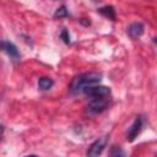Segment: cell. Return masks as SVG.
<instances>
[{"label":"cell","mask_w":157,"mask_h":157,"mask_svg":"<svg viewBox=\"0 0 157 157\" xmlns=\"http://www.w3.org/2000/svg\"><path fill=\"white\" fill-rule=\"evenodd\" d=\"M125 155V152L121 150V147H117V146H114L113 148H112V151H110V156H124Z\"/></svg>","instance_id":"obj_11"},{"label":"cell","mask_w":157,"mask_h":157,"mask_svg":"<svg viewBox=\"0 0 157 157\" xmlns=\"http://www.w3.org/2000/svg\"><path fill=\"white\" fill-rule=\"evenodd\" d=\"M60 37H61V39L66 43V44H69L70 43V34H69V32H67V29H63L61 31V33H60Z\"/></svg>","instance_id":"obj_12"},{"label":"cell","mask_w":157,"mask_h":157,"mask_svg":"<svg viewBox=\"0 0 157 157\" xmlns=\"http://www.w3.org/2000/svg\"><path fill=\"white\" fill-rule=\"evenodd\" d=\"M1 47H2L4 52H5L10 58H12V59H15V60L20 58V52H18L17 47H16L13 43L7 42V40H2V42H1Z\"/></svg>","instance_id":"obj_7"},{"label":"cell","mask_w":157,"mask_h":157,"mask_svg":"<svg viewBox=\"0 0 157 157\" xmlns=\"http://www.w3.org/2000/svg\"><path fill=\"white\" fill-rule=\"evenodd\" d=\"M144 31H145V27L141 22H134V23L129 25V27H128V33L132 39L140 38L144 34Z\"/></svg>","instance_id":"obj_6"},{"label":"cell","mask_w":157,"mask_h":157,"mask_svg":"<svg viewBox=\"0 0 157 157\" xmlns=\"http://www.w3.org/2000/svg\"><path fill=\"white\" fill-rule=\"evenodd\" d=\"M53 85H54V81L50 77H40L38 80V87L40 90H44V91L49 90V88L53 87Z\"/></svg>","instance_id":"obj_9"},{"label":"cell","mask_w":157,"mask_h":157,"mask_svg":"<svg viewBox=\"0 0 157 157\" xmlns=\"http://www.w3.org/2000/svg\"><path fill=\"white\" fill-rule=\"evenodd\" d=\"M66 16H69V12L66 10V6H64V5L60 6L54 13V17H56V18H63V17H66Z\"/></svg>","instance_id":"obj_10"},{"label":"cell","mask_w":157,"mask_h":157,"mask_svg":"<svg viewBox=\"0 0 157 157\" xmlns=\"http://www.w3.org/2000/svg\"><path fill=\"white\" fill-rule=\"evenodd\" d=\"M109 104V98L108 97H97V98H91V102L87 105V113L91 115L99 114L104 112L108 108Z\"/></svg>","instance_id":"obj_2"},{"label":"cell","mask_w":157,"mask_h":157,"mask_svg":"<svg viewBox=\"0 0 157 157\" xmlns=\"http://www.w3.org/2000/svg\"><path fill=\"white\" fill-rule=\"evenodd\" d=\"M102 80V74L101 72H96V71H90V72H83L77 75L71 85H70V91L74 94H78V93H83L86 88L93 86V85H98Z\"/></svg>","instance_id":"obj_1"},{"label":"cell","mask_w":157,"mask_h":157,"mask_svg":"<svg viewBox=\"0 0 157 157\" xmlns=\"http://www.w3.org/2000/svg\"><path fill=\"white\" fill-rule=\"evenodd\" d=\"M142 124H144V119L141 115H137L134 120V123L130 125V128L128 129V134H126V139L128 141H134L137 135L140 134L141 129H142Z\"/></svg>","instance_id":"obj_4"},{"label":"cell","mask_w":157,"mask_h":157,"mask_svg":"<svg viewBox=\"0 0 157 157\" xmlns=\"http://www.w3.org/2000/svg\"><path fill=\"white\" fill-rule=\"evenodd\" d=\"M153 42H155V43L157 44V37H155V38H153Z\"/></svg>","instance_id":"obj_13"},{"label":"cell","mask_w":157,"mask_h":157,"mask_svg":"<svg viewBox=\"0 0 157 157\" xmlns=\"http://www.w3.org/2000/svg\"><path fill=\"white\" fill-rule=\"evenodd\" d=\"M107 142H108V136H103L98 140H96L93 144H91L90 148L87 150V155L88 156H98L103 152L104 147L107 146Z\"/></svg>","instance_id":"obj_5"},{"label":"cell","mask_w":157,"mask_h":157,"mask_svg":"<svg viewBox=\"0 0 157 157\" xmlns=\"http://www.w3.org/2000/svg\"><path fill=\"white\" fill-rule=\"evenodd\" d=\"M83 94L88 96L90 98H97V97H109L110 94V90L109 87H105V86H101L99 83L98 85H93L88 88L85 90Z\"/></svg>","instance_id":"obj_3"},{"label":"cell","mask_w":157,"mask_h":157,"mask_svg":"<svg viewBox=\"0 0 157 157\" xmlns=\"http://www.w3.org/2000/svg\"><path fill=\"white\" fill-rule=\"evenodd\" d=\"M96 1H97V0H96Z\"/></svg>","instance_id":"obj_14"},{"label":"cell","mask_w":157,"mask_h":157,"mask_svg":"<svg viewBox=\"0 0 157 157\" xmlns=\"http://www.w3.org/2000/svg\"><path fill=\"white\" fill-rule=\"evenodd\" d=\"M98 12H99L101 15H103L104 17L109 18V20H113V21L115 20V10H114V7L110 6V5L99 7V9H98Z\"/></svg>","instance_id":"obj_8"}]
</instances>
